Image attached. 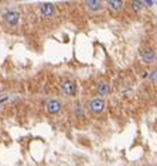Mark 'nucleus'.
Here are the masks:
<instances>
[{
    "mask_svg": "<svg viewBox=\"0 0 157 166\" xmlns=\"http://www.w3.org/2000/svg\"><path fill=\"white\" fill-rule=\"evenodd\" d=\"M105 108H106V103L101 97L92 99V100H89V103H88V110H89V113L91 114H95V116L102 114L105 111Z\"/></svg>",
    "mask_w": 157,
    "mask_h": 166,
    "instance_id": "obj_1",
    "label": "nucleus"
},
{
    "mask_svg": "<svg viewBox=\"0 0 157 166\" xmlns=\"http://www.w3.org/2000/svg\"><path fill=\"white\" fill-rule=\"evenodd\" d=\"M45 110L51 116H57V114H60L62 111V103L58 99H50L47 104H45Z\"/></svg>",
    "mask_w": 157,
    "mask_h": 166,
    "instance_id": "obj_2",
    "label": "nucleus"
},
{
    "mask_svg": "<svg viewBox=\"0 0 157 166\" xmlns=\"http://www.w3.org/2000/svg\"><path fill=\"white\" fill-rule=\"evenodd\" d=\"M3 18H4L6 26H9V27H16L17 24H19V21H20V13L17 10H9L4 13Z\"/></svg>",
    "mask_w": 157,
    "mask_h": 166,
    "instance_id": "obj_3",
    "label": "nucleus"
},
{
    "mask_svg": "<svg viewBox=\"0 0 157 166\" xmlns=\"http://www.w3.org/2000/svg\"><path fill=\"white\" fill-rule=\"evenodd\" d=\"M61 89H62V93L68 97H74L76 94V83L71 79H67V80L62 82Z\"/></svg>",
    "mask_w": 157,
    "mask_h": 166,
    "instance_id": "obj_4",
    "label": "nucleus"
},
{
    "mask_svg": "<svg viewBox=\"0 0 157 166\" xmlns=\"http://www.w3.org/2000/svg\"><path fill=\"white\" fill-rule=\"evenodd\" d=\"M40 13L45 18H53L55 16V6L53 3H41V6H40Z\"/></svg>",
    "mask_w": 157,
    "mask_h": 166,
    "instance_id": "obj_5",
    "label": "nucleus"
},
{
    "mask_svg": "<svg viewBox=\"0 0 157 166\" xmlns=\"http://www.w3.org/2000/svg\"><path fill=\"white\" fill-rule=\"evenodd\" d=\"M141 62L146 65H153L157 62V54L153 49H144L141 52Z\"/></svg>",
    "mask_w": 157,
    "mask_h": 166,
    "instance_id": "obj_6",
    "label": "nucleus"
},
{
    "mask_svg": "<svg viewBox=\"0 0 157 166\" xmlns=\"http://www.w3.org/2000/svg\"><path fill=\"white\" fill-rule=\"evenodd\" d=\"M84 4L91 13H98L103 9V3L99 0H87V1H84Z\"/></svg>",
    "mask_w": 157,
    "mask_h": 166,
    "instance_id": "obj_7",
    "label": "nucleus"
},
{
    "mask_svg": "<svg viewBox=\"0 0 157 166\" xmlns=\"http://www.w3.org/2000/svg\"><path fill=\"white\" fill-rule=\"evenodd\" d=\"M96 93L101 97L109 96V93H110V85H109L106 80L99 82V83H98V86H96Z\"/></svg>",
    "mask_w": 157,
    "mask_h": 166,
    "instance_id": "obj_8",
    "label": "nucleus"
},
{
    "mask_svg": "<svg viewBox=\"0 0 157 166\" xmlns=\"http://www.w3.org/2000/svg\"><path fill=\"white\" fill-rule=\"evenodd\" d=\"M106 7H108L109 10H112V11H120L122 9H123V1L122 0H108L106 3Z\"/></svg>",
    "mask_w": 157,
    "mask_h": 166,
    "instance_id": "obj_9",
    "label": "nucleus"
},
{
    "mask_svg": "<svg viewBox=\"0 0 157 166\" xmlns=\"http://www.w3.org/2000/svg\"><path fill=\"white\" fill-rule=\"evenodd\" d=\"M130 7H132V10L135 11L136 14H139L141 10H143V7H144V4H143V1H139V0H135V1H132L130 3Z\"/></svg>",
    "mask_w": 157,
    "mask_h": 166,
    "instance_id": "obj_10",
    "label": "nucleus"
},
{
    "mask_svg": "<svg viewBox=\"0 0 157 166\" xmlns=\"http://www.w3.org/2000/svg\"><path fill=\"white\" fill-rule=\"evenodd\" d=\"M149 80L152 82L154 86H157V68L150 70V73H149Z\"/></svg>",
    "mask_w": 157,
    "mask_h": 166,
    "instance_id": "obj_11",
    "label": "nucleus"
},
{
    "mask_svg": "<svg viewBox=\"0 0 157 166\" xmlns=\"http://www.w3.org/2000/svg\"><path fill=\"white\" fill-rule=\"evenodd\" d=\"M75 114H76V117H84V110H82V106H81V104H76Z\"/></svg>",
    "mask_w": 157,
    "mask_h": 166,
    "instance_id": "obj_12",
    "label": "nucleus"
},
{
    "mask_svg": "<svg viewBox=\"0 0 157 166\" xmlns=\"http://www.w3.org/2000/svg\"><path fill=\"white\" fill-rule=\"evenodd\" d=\"M0 17H1V14H0Z\"/></svg>",
    "mask_w": 157,
    "mask_h": 166,
    "instance_id": "obj_13",
    "label": "nucleus"
}]
</instances>
